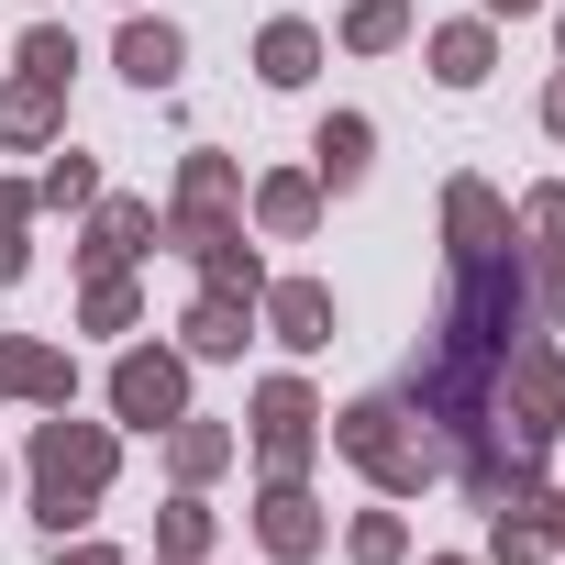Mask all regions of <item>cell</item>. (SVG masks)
<instances>
[{
  "label": "cell",
  "mask_w": 565,
  "mask_h": 565,
  "mask_svg": "<svg viewBox=\"0 0 565 565\" xmlns=\"http://www.w3.org/2000/svg\"><path fill=\"white\" fill-rule=\"evenodd\" d=\"M56 134H67V78H34V67H12V78H0V145L45 156Z\"/></svg>",
  "instance_id": "obj_12"
},
{
  "label": "cell",
  "mask_w": 565,
  "mask_h": 565,
  "mask_svg": "<svg viewBox=\"0 0 565 565\" xmlns=\"http://www.w3.org/2000/svg\"><path fill=\"white\" fill-rule=\"evenodd\" d=\"M543 134H554V145H565V78H554V89H543Z\"/></svg>",
  "instance_id": "obj_31"
},
{
  "label": "cell",
  "mask_w": 565,
  "mask_h": 565,
  "mask_svg": "<svg viewBox=\"0 0 565 565\" xmlns=\"http://www.w3.org/2000/svg\"><path fill=\"white\" fill-rule=\"evenodd\" d=\"M222 466H233V433L222 422H167V477L178 488H211Z\"/></svg>",
  "instance_id": "obj_20"
},
{
  "label": "cell",
  "mask_w": 565,
  "mask_h": 565,
  "mask_svg": "<svg viewBox=\"0 0 565 565\" xmlns=\"http://www.w3.org/2000/svg\"><path fill=\"white\" fill-rule=\"evenodd\" d=\"M477 12L488 23H521V12H554V0H477Z\"/></svg>",
  "instance_id": "obj_30"
},
{
  "label": "cell",
  "mask_w": 565,
  "mask_h": 565,
  "mask_svg": "<svg viewBox=\"0 0 565 565\" xmlns=\"http://www.w3.org/2000/svg\"><path fill=\"white\" fill-rule=\"evenodd\" d=\"M23 477H34V521L45 532H78L100 499H111V477H122V433L111 422H34V444H23Z\"/></svg>",
  "instance_id": "obj_2"
},
{
  "label": "cell",
  "mask_w": 565,
  "mask_h": 565,
  "mask_svg": "<svg viewBox=\"0 0 565 565\" xmlns=\"http://www.w3.org/2000/svg\"><path fill=\"white\" fill-rule=\"evenodd\" d=\"M156 554H167V565H211V510H200V488H178V499L156 510Z\"/></svg>",
  "instance_id": "obj_22"
},
{
  "label": "cell",
  "mask_w": 565,
  "mask_h": 565,
  "mask_svg": "<svg viewBox=\"0 0 565 565\" xmlns=\"http://www.w3.org/2000/svg\"><path fill=\"white\" fill-rule=\"evenodd\" d=\"M255 543H266L277 565H311V554L333 543V521H322V499H311L300 477H266V488H255Z\"/></svg>",
  "instance_id": "obj_6"
},
{
  "label": "cell",
  "mask_w": 565,
  "mask_h": 565,
  "mask_svg": "<svg viewBox=\"0 0 565 565\" xmlns=\"http://www.w3.org/2000/svg\"><path fill=\"white\" fill-rule=\"evenodd\" d=\"M255 322L289 344V355H322V344H333V289H322V277H266Z\"/></svg>",
  "instance_id": "obj_10"
},
{
  "label": "cell",
  "mask_w": 565,
  "mask_h": 565,
  "mask_svg": "<svg viewBox=\"0 0 565 565\" xmlns=\"http://www.w3.org/2000/svg\"><path fill=\"white\" fill-rule=\"evenodd\" d=\"M422 56H433L444 89H488V67H499V23H488V12H477V23H444Z\"/></svg>",
  "instance_id": "obj_18"
},
{
  "label": "cell",
  "mask_w": 565,
  "mask_h": 565,
  "mask_svg": "<svg viewBox=\"0 0 565 565\" xmlns=\"http://www.w3.org/2000/svg\"><path fill=\"white\" fill-rule=\"evenodd\" d=\"M23 67H34V78H67V67H78V34H67V23H34V34H23Z\"/></svg>",
  "instance_id": "obj_27"
},
{
  "label": "cell",
  "mask_w": 565,
  "mask_h": 565,
  "mask_svg": "<svg viewBox=\"0 0 565 565\" xmlns=\"http://www.w3.org/2000/svg\"><path fill=\"white\" fill-rule=\"evenodd\" d=\"M510 233H532V244H521V266H532V311L565 322V189H532Z\"/></svg>",
  "instance_id": "obj_7"
},
{
  "label": "cell",
  "mask_w": 565,
  "mask_h": 565,
  "mask_svg": "<svg viewBox=\"0 0 565 565\" xmlns=\"http://www.w3.org/2000/svg\"><path fill=\"white\" fill-rule=\"evenodd\" d=\"M111 67H122L134 89H178L189 34H178V23H156V12H134V23H122V45H111Z\"/></svg>",
  "instance_id": "obj_15"
},
{
  "label": "cell",
  "mask_w": 565,
  "mask_h": 565,
  "mask_svg": "<svg viewBox=\"0 0 565 565\" xmlns=\"http://www.w3.org/2000/svg\"><path fill=\"white\" fill-rule=\"evenodd\" d=\"M444 244L455 255H499L510 244V200L488 178H444Z\"/></svg>",
  "instance_id": "obj_14"
},
{
  "label": "cell",
  "mask_w": 565,
  "mask_h": 565,
  "mask_svg": "<svg viewBox=\"0 0 565 565\" xmlns=\"http://www.w3.org/2000/svg\"><path fill=\"white\" fill-rule=\"evenodd\" d=\"M244 222H255L266 244H311V222H322V178H311V167H266V178L244 189Z\"/></svg>",
  "instance_id": "obj_8"
},
{
  "label": "cell",
  "mask_w": 565,
  "mask_h": 565,
  "mask_svg": "<svg viewBox=\"0 0 565 565\" xmlns=\"http://www.w3.org/2000/svg\"><path fill=\"white\" fill-rule=\"evenodd\" d=\"M554 543H543V521L532 510H488V565H543Z\"/></svg>",
  "instance_id": "obj_25"
},
{
  "label": "cell",
  "mask_w": 565,
  "mask_h": 565,
  "mask_svg": "<svg viewBox=\"0 0 565 565\" xmlns=\"http://www.w3.org/2000/svg\"><path fill=\"white\" fill-rule=\"evenodd\" d=\"M322 399H311V377H266L255 388V466L266 477H311V455H322Z\"/></svg>",
  "instance_id": "obj_5"
},
{
  "label": "cell",
  "mask_w": 565,
  "mask_h": 565,
  "mask_svg": "<svg viewBox=\"0 0 565 565\" xmlns=\"http://www.w3.org/2000/svg\"><path fill=\"white\" fill-rule=\"evenodd\" d=\"M34 200H45V211H89V200H100V167H89V156H56V167L34 178Z\"/></svg>",
  "instance_id": "obj_26"
},
{
  "label": "cell",
  "mask_w": 565,
  "mask_h": 565,
  "mask_svg": "<svg viewBox=\"0 0 565 565\" xmlns=\"http://www.w3.org/2000/svg\"><path fill=\"white\" fill-rule=\"evenodd\" d=\"M23 233H34V222H0V289H12V277L34 266V244H23Z\"/></svg>",
  "instance_id": "obj_28"
},
{
  "label": "cell",
  "mask_w": 565,
  "mask_h": 565,
  "mask_svg": "<svg viewBox=\"0 0 565 565\" xmlns=\"http://www.w3.org/2000/svg\"><path fill=\"white\" fill-rule=\"evenodd\" d=\"M0 399L67 411V399H78V366H67V344H45V333H0Z\"/></svg>",
  "instance_id": "obj_9"
},
{
  "label": "cell",
  "mask_w": 565,
  "mask_h": 565,
  "mask_svg": "<svg viewBox=\"0 0 565 565\" xmlns=\"http://www.w3.org/2000/svg\"><path fill=\"white\" fill-rule=\"evenodd\" d=\"M56 565H122V554H111V543H67V532H56Z\"/></svg>",
  "instance_id": "obj_29"
},
{
  "label": "cell",
  "mask_w": 565,
  "mask_h": 565,
  "mask_svg": "<svg viewBox=\"0 0 565 565\" xmlns=\"http://www.w3.org/2000/svg\"><path fill=\"white\" fill-rule=\"evenodd\" d=\"M366 167H377V122H366V111H322V134H311V178H322V189H355Z\"/></svg>",
  "instance_id": "obj_17"
},
{
  "label": "cell",
  "mask_w": 565,
  "mask_h": 565,
  "mask_svg": "<svg viewBox=\"0 0 565 565\" xmlns=\"http://www.w3.org/2000/svg\"><path fill=\"white\" fill-rule=\"evenodd\" d=\"M311 67H322V34H311L300 12H277V23L255 34V78H266V89H311Z\"/></svg>",
  "instance_id": "obj_19"
},
{
  "label": "cell",
  "mask_w": 565,
  "mask_h": 565,
  "mask_svg": "<svg viewBox=\"0 0 565 565\" xmlns=\"http://www.w3.org/2000/svg\"><path fill=\"white\" fill-rule=\"evenodd\" d=\"M122 12H134V0H122Z\"/></svg>",
  "instance_id": "obj_34"
},
{
  "label": "cell",
  "mask_w": 565,
  "mask_h": 565,
  "mask_svg": "<svg viewBox=\"0 0 565 565\" xmlns=\"http://www.w3.org/2000/svg\"><path fill=\"white\" fill-rule=\"evenodd\" d=\"M244 333H255V300L200 289V300H189V322H178V355H189V366H222V355H244Z\"/></svg>",
  "instance_id": "obj_16"
},
{
  "label": "cell",
  "mask_w": 565,
  "mask_h": 565,
  "mask_svg": "<svg viewBox=\"0 0 565 565\" xmlns=\"http://www.w3.org/2000/svg\"><path fill=\"white\" fill-rule=\"evenodd\" d=\"M156 565H167V554H156Z\"/></svg>",
  "instance_id": "obj_35"
},
{
  "label": "cell",
  "mask_w": 565,
  "mask_h": 565,
  "mask_svg": "<svg viewBox=\"0 0 565 565\" xmlns=\"http://www.w3.org/2000/svg\"><path fill=\"white\" fill-rule=\"evenodd\" d=\"M344 554H355V565H411V521H399V510H355Z\"/></svg>",
  "instance_id": "obj_24"
},
{
  "label": "cell",
  "mask_w": 565,
  "mask_h": 565,
  "mask_svg": "<svg viewBox=\"0 0 565 565\" xmlns=\"http://www.w3.org/2000/svg\"><path fill=\"white\" fill-rule=\"evenodd\" d=\"M344 45H355V56H399V45H411V0H355V12H344Z\"/></svg>",
  "instance_id": "obj_23"
},
{
  "label": "cell",
  "mask_w": 565,
  "mask_h": 565,
  "mask_svg": "<svg viewBox=\"0 0 565 565\" xmlns=\"http://www.w3.org/2000/svg\"><path fill=\"white\" fill-rule=\"evenodd\" d=\"M156 200H89V244H78V277H100V266H134V255H156Z\"/></svg>",
  "instance_id": "obj_11"
},
{
  "label": "cell",
  "mask_w": 565,
  "mask_h": 565,
  "mask_svg": "<svg viewBox=\"0 0 565 565\" xmlns=\"http://www.w3.org/2000/svg\"><path fill=\"white\" fill-rule=\"evenodd\" d=\"M189 266H200V289H222V300H266V255H255L244 222H211V233L189 244Z\"/></svg>",
  "instance_id": "obj_13"
},
{
  "label": "cell",
  "mask_w": 565,
  "mask_h": 565,
  "mask_svg": "<svg viewBox=\"0 0 565 565\" xmlns=\"http://www.w3.org/2000/svg\"><path fill=\"white\" fill-rule=\"evenodd\" d=\"M433 565H477V554H433Z\"/></svg>",
  "instance_id": "obj_33"
},
{
  "label": "cell",
  "mask_w": 565,
  "mask_h": 565,
  "mask_svg": "<svg viewBox=\"0 0 565 565\" xmlns=\"http://www.w3.org/2000/svg\"><path fill=\"white\" fill-rule=\"evenodd\" d=\"M322 433H333V455H344V466H355L377 499H422V488L444 477V433H433V422H422L399 388H377V399H344Z\"/></svg>",
  "instance_id": "obj_1"
},
{
  "label": "cell",
  "mask_w": 565,
  "mask_h": 565,
  "mask_svg": "<svg viewBox=\"0 0 565 565\" xmlns=\"http://www.w3.org/2000/svg\"><path fill=\"white\" fill-rule=\"evenodd\" d=\"M145 322V289H134V266H100L89 289H78V333H134Z\"/></svg>",
  "instance_id": "obj_21"
},
{
  "label": "cell",
  "mask_w": 565,
  "mask_h": 565,
  "mask_svg": "<svg viewBox=\"0 0 565 565\" xmlns=\"http://www.w3.org/2000/svg\"><path fill=\"white\" fill-rule=\"evenodd\" d=\"M554 56H565V12H554Z\"/></svg>",
  "instance_id": "obj_32"
},
{
  "label": "cell",
  "mask_w": 565,
  "mask_h": 565,
  "mask_svg": "<svg viewBox=\"0 0 565 565\" xmlns=\"http://www.w3.org/2000/svg\"><path fill=\"white\" fill-rule=\"evenodd\" d=\"M211 222H244V167L222 156V145H189L178 156V200H167V222H156V244H200Z\"/></svg>",
  "instance_id": "obj_3"
},
{
  "label": "cell",
  "mask_w": 565,
  "mask_h": 565,
  "mask_svg": "<svg viewBox=\"0 0 565 565\" xmlns=\"http://www.w3.org/2000/svg\"><path fill=\"white\" fill-rule=\"evenodd\" d=\"M111 422H134V433L189 422V355L178 344H122L111 355Z\"/></svg>",
  "instance_id": "obj_4"
}]
</instances>
